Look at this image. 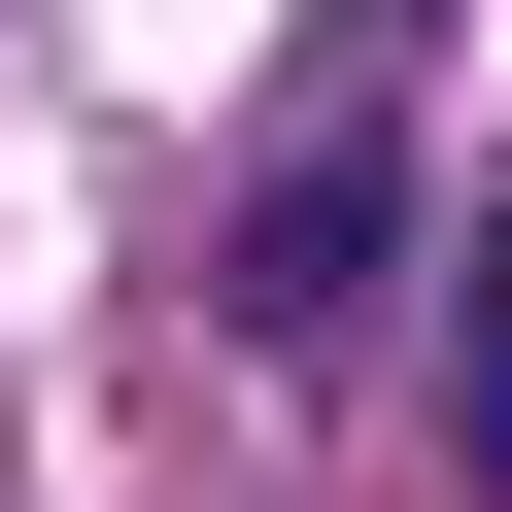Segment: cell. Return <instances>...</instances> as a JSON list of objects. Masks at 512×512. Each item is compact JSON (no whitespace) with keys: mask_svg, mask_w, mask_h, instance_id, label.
I'll return each instance as SVG.
<instances>
[{"mask_svg":"<svg viewBox=\"0 0 512 512\" xmlns=\"http://www.w3.org/2000/svg\"><path fill=\"white\" fill-rule=\"evenodd\" d=\"M376 274H410V171H376V137H308L274 205H239V308H274V342H342Z\"/></svg>","mask_w":512,"mask_h":512,"instance_id":"1","label":"cell"},{"mask_svg":"<svg viewBox=\"0 0 512 512\" xmlns=\"http://www.w3.org/2000/svg\"><path fill=\"white\" fill-rule=\"evenodd\" d=\"M444 478L512 512V205H478V274H444Z\"/></svg>","mask_w":512,"mask_h":512,"instance_id":"2","label":"cell"}]
</instances>
